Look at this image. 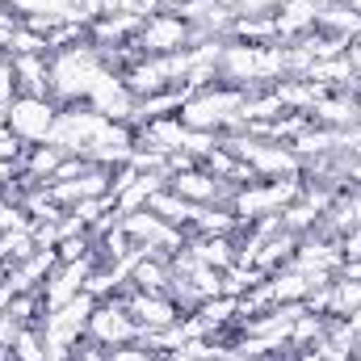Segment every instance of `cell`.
Here are the masks:
<instances>
[{
    "mask_svg": "<svg viewBox=\"0 0 361 361\" xmlns=\"http://www.w3.org/2000/svg\"><path fill=\"white\" fill-rule=\"evenodd\" d=\"M13 126L21 130V135H38V130H47L51 126V109L42 105V101H17V114H13Z\"/></svg>",
    "mask_w": 361,
    "mask_h": 361,
    "instance_id": "cell-1",
    "label": "cell"
}]
</instances>
